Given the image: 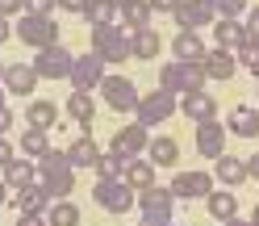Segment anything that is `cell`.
Segmentation results:
<instances>
[{
    "label": "cell",
    "mask_w": 259,
    "mask_h": 226,
    "mask_svg": "<svg viewBox=\"0 0 259 226\" xmlns=\"http://www.w3.org/2000/svg\"><path fill=\"white\" fill-rule=\"evenodd\" d=\"M171 226H180V222H171Z\"/></svg>",
    "instance_id": "obj_56"
},
{
    "label": "cell",
    "mask_w": 259,
    "mask_h": 226,
    "mask_svg": "<svg viewBox=\"0 0 259 226\" xmlns=\"http://www.w3.org/2000/svg\"><path fill=\"white\" fill-rule=\"evenodd\" d=\"M213 180H222L226 189H234V184H247V159L218 155V159H213Z\"/></svg>",
    "instance_id": "obj_21"
},
{
    "label": "cell",
    "mask_w": 259,
    "mask_h": 226,
    "mask_svg": "<svg viewBox=\"0 0 259 226\" xmlns=\"http://www.w3.org/2000/svg\"><path fill=\"white\" fill-rule=\"evenodd\" d=\"M92 172H96V180H121L125 159L113 155V151H101V155H96V164H92Z\"/></svg>",
    "instance_id": "obj_34"
},
{
    "label": "cell",
    "mask_w": 259,
    "mask_h": 226,
    "mask_svg": "<svg viewBox=\"0 0 259 226\" xmlns=\"http://www.w3.org/2000/svg\"><path fill=\"white\" fill-rule=\"evenodd\" d=\"M147 155H151L155 168H176V164H180V142H176L171 134H159V138H151Z\"/></svg>",
    "instance_id": "obj_24"
},
{
    "label": "cell",
    "mask_w": 259,
    "mask_h": 226,
    "mask_svg": "<svg viewBox=\"0 0 259 226\" xmlns=\"http://www.w3.org/2000/svg\"><path fill=\"white\" fill-rule=\"evenodd\" d=\"M226 138H230V130H226L222 122H201V126H197V151H201L205 159L226 155Z\"/></svg>",
    "instance_id": "obj_15"
},
{
    "label": "cell",
    "mask_w": 259,
    "mask_h": 226,
    "mask_svg": "<svg viewBox=\"0 0 259 226\" xmlns=\"http://www.w3.org/2000/svg\"><path fill=\"white\" fill-rule=\"evenodd\" d=\"M59 118H63V113H59L55 101H29V109H25V126H29V130H51Z\"/></svg>",
    "instance_id": "obj_26"
},
{
    "label": "cell",
    "mask_w": 259,
    "mask_h": 226,
    "mask_svg": "<svg viewBox=\"0 0 259 226\" xmlns=\"http://www.w3.org/2000/svg\"><path fill=\"white\" fill-rule=\"evenodd\" d=\"M234 59H238V67H247V71H259V38H247L234 51Z\"/></svg>",
    "instance_id": "obj_36"
},
{
    "label": "cell",
    "mask_w": 259,
    "mask_h": 226,
    "mask_svg": "<svg viewBox=\"0 0 259 226\" xmlns=\"http://www.w3.org/2000/svg\"><path fill=\"white\" fill-rule=\"evenodd\" d=\"M38 184L46 189V197L51 201H63V197H71V189H75V168H71V159L67 151H46L38 159Z\"/></svg>",
    "instance_id": "obj_1"
},
{
    "label": "cell",
    "mask_w": 259,
    "mask_h": 226,
    "mask_svg": "<svg viewBox=\"0 0 259 226\" xmlns=\"http://www.w3.org/2000/svg\"><path fill=\"white\" fill-rule=\"evenodd\" d=\"M167 193H171L176 201H197V197L205 201L209 193H213V176H205V172H180L167 184Z\"/></svg>",
    "instance_id": "obj_13"
},
{
    "label": "cell",
    "mask_w": 259,
    "mask_h": 226,
    "mask_svg": "<svg viewBox=\"0 0 259 226\" xmlns=\"http://www.w3.org/2000/svg\"><path fill=\"white\" fill-rule=\"evenodd\" d=\"M147 5H151V13H176L180 0H147Z\"/></svg>",
    "instance_id": "obj_43"
},
{
    "label": "cell",
    "mask_w": 259,
    "mask_h": 226,
    "mask_svg": "<svg viewBox=\"0 0 259 226\" xmlns=\"http://www.w3.org/2000/svg\"><path fill=\"white\" fill-rule=\"evenodd\" d=\"M13 159H17V147H13V142H9L5 134H0V172H5V168L13 164Z\"/></svg>",
    "instance_id": "obj_38"
},
{
    "label": "cell",
    "mask_w": 259,
    "mask_h": 226,
    "mask_svg": "<svg viewBox=\"0 0 259 226\" xmlns=\"http://www.w3.org/2000/svg\"><path fill=\"white\" fill-rule=\"evenodd\" d=\"M92 55L101 63H125L130 59V34L117 21H101L92 25Z\"/></svg>",
    "instance_id": "obj_2"
},
{
    "label": "cell",
    "mask_w": 259,
    "mask_h": 226,
    "mask_svg": "<svg viewBox=\"0 0 259 226\" xmlns=\"http://www.w3.org/2000/svg\"><path fill=\"white\" fill-rule=\"evenodd\" d=\"M17 226H46V214H17Z\"/></svg>",
    "instance_id": "obj_44"
},
{
    "label": "cell",
    "mask_w": 259,
    "mask_h": 226,
    "mask_svg": "<svg viewBox=\"0 0 259 226\" xmlns=\"http://www.w3.org/2000/svg\"><path fill=\"white\" fill-rule=\"evenodd\" d=\"M171 113H180V96L167 92V88H155L147 96H138V109H134V122H142L151 130V126H163Z\"/></svg>",
    "instance_id": "obj_5"
},
{
    "label": "cell",
    "mask_w": 259,
    "mask_h": 226,
    "mask_svg": "<svg viewBox=\"0 0 259 226\" xmlns=\"http://www.w3.org/2000/svg\"><path fill=\"white\" fill-rule=\"evenodd\" d=\"M159 51H163V38L155 34V29H138V34H130V55L134 59H159Z\"/></svg>",
    "instance_id": "obj_28"
},
{
    "label": "cell",
    "mask_w": 259,
    "mask_h": 226,
    "mask_svg": "<svg viewBox=\"0 0 259 226\" xmlns=\"http://www.w3.org/2000/svg\"><path fill=\"white\" fill-rule=\"evenodd\" d=\"M67 80H71V88H75V92H92V88H101V80H105V63L96 59L92 51H88V55H75Z\"/></svg>",
    "instance_id": "obj_11"
},
{
    "label": "cell",
    "mask_w": 259,
    "mask_h": 226,
    "mask_svg": "<svg viewBox=\"0 0 259 226\" xmlns=\"http://www.w3.org/2000/svg\"><path fill=\"white\" fill-rule=\"evenodd\" d=\"M55 5L63 13H75V17H84V9H88V0H55Z\"/></svg>",
    "instance_id": "obj_40"
},
{
    "label": "cell",
    "mask_w": 259,
    "mask_h": 226,
    "mask_svg": "<svg viewBox=\"0 0 259 226\" xmlns=\"http://www.w3.org/2000/svg\"><path fill=\"white\" fill-rule=\"evenodd\" d=\"M213 5L218 17H238V13H247V0H209Z\"/></svg>",
    "instance_id": "obj_37"
},
{
    "label": "cell",
    "mask_w": 259,
    "mask_h": 226,
    "mask_svg": "<svg viewBox=\"0 0 259 226\" xmlns=\"http://www.w3.org/2000/svg\"><path fill=\"white\" fill-rule=\"evenodd\" d=\"M38 80H42V76H38V67H34V63H9V67H5V80H0V84H5V92H13V96H29Z\"/></svg>",
    "instance_id": "obj_14"
},
{
    "label": "cell",
    "mask_w": 259,
    "mask_h": 226,
    "mask_svg": "<svg viewBox=\"0 0 259 226\" xmlns=\"http://www.w3.org/2000/svg\"><path fill=\"white\" fill-rule=\"evenodd\" d=\"M242 25H247V34L259 38V5H251L247 13H242Z\"/></svg>",
    "instance_id": "obj_39"
},
{
    "label": "cell",
    "mask_w": 259,
    "mask_h": 226,
    "mask_svg": "<svg viewBox=\"0 0 259 226\" xmlns=\"http://www.w3.org/2000/svg\"><path fill=\"white\" fill-rule=\"evenodd\" d=\"M9 126H13V113H9V109H0V134H9Z\"/></svg>",
    "instance_id": "obj_46"
},
{
    "label": "cell",
    "mask_w": 259,
    "mask_h": 226,
    "mask_svg": "<svg viewBox=\"0 0 259 226\" xmlns=\"http://www.w3.org/2000/svg\"><path fill=\"white\" fill-rule=\"evenodd\" d=\"M251 214H255V218H251V226H259V205H255V209H251Z\"/></svg>",
    "instance_id": "obj_50"
},
{
    "label": "cell",
    "mask_w": 259,
    "mask_h": 226,
    "mask_svg": "<svg viewBox=\"0 0 259 226\" xmlns=\"http://www.w3.org/2000/svg\"><path fill=\"white\" fill-rule=\"evenodd\" d=\"M247 180H255V184H259V151L247 159Z\"/></svg>",
    "instance_id": "obj_45"
},
{
    "label": "cell",
    "mask_w": 259,
    "mask_h": 226,
    "mask_svg": "<svg viewBox=\"0 0 259 226\" xmlns=\"http://www.w3.org/2000/svg\"><path fill=\"white\" fill-rule=\"evenodd\" d=\"M0 109H5V84H0Z\"/></svg>",
    "instance_id": "obj_51"
},
{
    "label": "cell",
    "mask_w": 259,
    "mask_h": 226,
    "mask_svg": "<svg viewBox=\"0 0 259 226\" xmlns=\"http://www.w3.org/2000/svg\"><path fill=\"white\" fill-rule=\"evenodd\" d=\"M9 201V184H5V176H0V205Z\"/></svg>",
    "instance_id": "obj_48"
},
{
    "label": "cell",
    "mask_w": 259,
    "mask_h": 226,
    "mask_svg": "<svg viewBox=\"0 0 259 226\" xmlns=\"http://www.w3.org/2000/svg\"><path fill=\"white\" fill-rule=\"evenodd\" d=\"M71 63H75V55L67 51V46H46V51H38V59H34V67H38V76L42 80H67L71 76Z\"/></svg>",
    "instance_id": "obj_10"
},
{
    "label": "cell",
    "mask_w": 259,
    "mask_h": 226,
    "mask_svg": "<svg viewBox=\"0 0 259 226\" xmlns=\"http://www.w3.org/2000/svg\"><path fill=\"white\" fill-rule=\"evenodd\" d=\"M113 5H117V9H121V5H130V0H113Z\"/></svg>",
    "instance_id": "obj_53"
},
{
    "label": "cell",
    "mask_w": 259,
    "mask_h": 226,
    "mask_svg": "<svg viewBox=\"0 0 259 226\" xmlns=\"http://www.w3.org/2000/svg\"><path fill=\"white\" fill-rule=\"evenodd\" d=\"M138 88H134V80L130 76H105L101 80V101L109 109H117V113H134L138 109Z\"/></svg>",
    "instance_id": "obj_8"
},
{
    "label": "cell",
    "mask_w": 259,
    "mask_h": 226,
    "mask_svg": "<svg viewBox=\"0 0 259 226\" xmlns=\"http://www.w3.org/2000/svg\"><path fill=\"white\" fill-rule=\"evenodd\" d=\"M205 209L213 214L218 222H230V218H238V197H234V189H213L205 197Z\"/></svg>",
    "instance_id": "obj_25"
},
{
    "label": "cell",
    "mask_w": 259,
    "mask_h": 226,
    "mask_svg": "<svg viewBox=\"0 0 259 226\" xmlns=\"http://www.w3.org/2000/svg\"><path fill=\"white\" fill-rule=\"evenodd\" d=\"M5 67H9V63H0V80H5Z\"/></svg>",
    "instance_id": "obj_52"
},
{
    "label": "cell",
    "mask_w": 259,
    "mask_h": 226,
    "mask_svg": "<svg viewBox=\"0 0 259 226\" xmlns=\"http://www.w3.org/2000/svg\"><path fill=\"white\" fill-rule=\"evenodd\" d=\"M92 201L101 209H109V214H130V205L138 201V193L125 180H96L92 184Z\"/></svg>",
    "instance_id": "obj_7"
},
{
    "label": "cell",
    "mask_w": 259,
    "mask_h": 226,
    "mask_svg": "<svg viewBox=\"0 0 259 226\" xmlns=\"http://www.w3.org/2000/svg\"><path fill=\"white\" fill-rule=\"evenodd\" d=\"M180 113H184V118H192V126L218 122V118H213V113H218V101H213L205 88H201V92H184V96H180Z\"/></svg>",
    "instance_id": "obj_16"
},
{
    "label": "cell",
    "mask_w": 259,
    "mask_h": 226,
    "mask_svg": "<svg viewBox=\"0 0 259 226\" xmlns=\"http://www.w3.org/2000/svg\"><path fill=\"white\" fill-rule=\"evenodd\" d=\"M96 155H101V147H96V138H88V134H79L71 147H67L71 168H92V164H96Z\"/></svg>",
    "instance_id": "obj_31"
},
{
    "label": "cell",
    "mask_w": 259,
    "mask_h": 226,
    "mask_svg": "<svg viewBox=\"0 0 259 226\" xmlns=\"http://www.w3.org/2000/svg\"><path fill=\"white\" fill-rule=\"evenodd\" d=\"M84 21H88V25L117 21V5H113V0H88V9H84Z\"/></svg>",
    "instance_id": "obj_35"
},
{
    "label": "cell",
    "mask_w": 259,
    "mask_h": 226,
    "mask_svg": "<svg viewBox=\"0 0 259 226\" xmlns=\"http://www.w3.org/2000/svg\"><path fill=\"white\" fill-rule=\"evenodd\" d=\"M17 147H21V155H25V159H34V164H38V159L51 151V138H46V130H29V126H25V134H21Z\"/></svg>",
    "instance_id": "obj_33"
},
{
    "label": "cell",
    "mask_w": 259,
    "mask_h": 226,
    "mask_svg": "<svg viewBox=\"0 0 259 226\" xmlns=\"http://www.w3.org/2000/svg\"><path fill=\"white\" fill-rule=\"evenodd\" d=\"M247 38H251V34H247V25H242L238 17H218V21H213V46H222V51L234 55Z\"/></svg>",
    "instance_id": "obj_17"
},
{
    "label": "cell",
    "mask_w": 259,
    "mask_h": 226,
    "mask_svg": "<svg viewBox=\"0 0 259 226\" xmlns=\"http://www.w3.org/2000/svg\"><path fill=\"white\" fill-rule=\"evenodd\" d=\"M63 113H67L71 122L88 126V122L96 118V101H92V92H71V96H67V109H63Z\"/></svg>",
    "instance_id": "obj_30"
},
{
    "label": "cell",
    "mask_w": 259,
    "mask_h": 226,
    "mask_svg": "<svg viewBox=\"0 0 259 226\" xmlns=\"http://www.w3.org/2000/svg\"><path fill=\"white\" fill-rule=\"evenodd\" d=\"M134 226H147V222H134Z\"/></svg>",
    "instance_id": "obj_54"
},
{
    "label": "cell",
    "mask_w": 259,
    "mask_h": 226,
    "mask_svg": "<svg viewBox=\"0 0 259 226\" xmlns=\"http://www.w3.org/2000/svg\"><path fill=\"white\" fill-rule=\"evenodd\" d=\"M13 34H17L25 46H38V51H46V46L59 42V25L51 13H21L17 25H13Z\"/></svg>",
    "instance_id": "obj_4"
},
{
    "label": "cell",
    "mask_w": 259,
    "mask_h": 226,
    "mask_svg": "<svg viewBox=\"0 0 259 226\" xmlns=\"http://www.w3.org/2000/svg\"><path fill=\"white\" fill-rule=\"evenodd\" d=\"M201 67H205V76H209V80H234L238 59H234L230 51H222V46H209L205 59H201Z\"/></svg>",
    "instance_id": "obj_19"
},
{
    "label": "cell",
    "mask_w": 259,
    "mask_h": 226,
    "mask_svg": "<svg viewBox=\"0 0 259 226\" xmlns=\"http://www.w3.org/2000/svg\"><path fill=\"white\" fill-rule=\"evenodd\" d=\"M46 209H51V197H46L42 184L17 189V214H46Z\"/></svg>",
    "instance_id": "obj_29"
},
{
    "label": "cell",
    "mask_w": 259,
    "mask_h": 226,
    "mask_svg": "<svg viewBox=\"0 0 259 226\" xmlns=\"http://www.w3.org/2000/svg\"><path fill=\"white\" fill-rule=\"evenodd\" d=\"M13 13H25L21 0H0V17H13Z\"/></svg>",
    "instance_id": "obj_42"
},
{
    "label": "cell",
    "mask_w": 259,
    "mask_h": 226,
    "mask_svg": "<svg viewBox=\"0 0 259 226\" xmlns=\"http://www.w3.org/2000/svg\"><path fill=\"white\" fill-rule=\"evenodd\" d=\"M222 226H251L247 218H230V222H222Z\"/></svg>",
    "instance_id": "obj_49"
},
{
    "label": "cell",
    "mask_w": 259,
    "mask_h": 226,
    "mask_svg": "<svg viewBox=\"0 0 259 226\" xmlns=\"http://www.w3.org/2000/svg\"><path fill=\"white\" fill-rule=\"evenodd\" d=\"M205 51H209V46L201 42L197 29H180V34L171 38V59H180V63H201Z\"/></svg>",
    "instance_id": "obj_18"
},
{
    "label": "cell",
    "mask_w": 259,
    "mask_h": 226,
    "mask_svg": "<svg viewBox=\"0 0 259 226\" xmlns=\"http://www.w3.org/2000/svg\"><path fill=\"white\" fill-rule=\"evenodd\" d=\"M46 226H79V205L71 197L51 201V209H46Z\"/></svg>",
    "instance_id": "obj_32"
},
{
    "label": "cell",
    "mask_w": 259,
    "mask_h": 226,
    "mask_svg": "<svg viewBox=\"0 0 259 226\" xmlns=\"http://www.w3.org/2000/svg\"><path fill=\"white\" fill-rule=\"evenodd\" d=\"M117 25L125 29V34H138V29L151 25V5L147 0H130V5L117 9Z\"/></svg>",
    "instance_id": "obj_20"
},
{
    "label": "cell",
    "mask_w": 259,
    "mask_h": 226,
    "mask_svg": "<svg viewBox=\"0 0 259 226\" xmlns=\"http://www.w3.org/2000/svg\"><path fill=\"white\" fill-rule=\"evenodd\" d=\"M171 17H176V25H180V29H197V34H201L205 25L218 21V13H213V5H209V0H180Z\"/></svg>",
    "instance_id": "obj_12"
},
{
    "label": "cell",
    "mask_w": 259,
    "mask_h": 226,
    "mask_svg": "<svg viewBox=\"0 0 259 226\" xmlns=\"http://www.w3.org/2000/svg\"><path fill=\"white\" fill-rule=\"evenodd\" d=\"M13 38V25H9V17H0V42H9Z\"/></svg>",
    "instance_id": "obj_47"
},
{
    "label": "cell",
    "mask_w": 259,
    "mask_h": 226,
    "mask_svg": "<svg viewBox=\"0 0 259 226\" xmlns=\"http://www.w3.org/2000/svg\"><path fill=\"white\" fill-rule=\"evenodd\" d=\"M121 180L134 189V193H147L155 184V164H151V159H130L125 172H121Z\"/></svg>",
    "instance_id": "obj_27"
},
{
    "label": "cell",
    "mask_w": 259,
    "mask_h": 226,
    "mask_svg": "<svg viewBox=\"0 0 259 226\" xmlns=\"http://www.w3.org/2000/svg\"><path fill=\"white\" fill-rule=\"evenodd\" d=\"M147 147H151V134H147V126H142V122L121 126V130L113 134V142H109V151H113V155H121L125 164H130V159H138Z\"/></svg>",
    "instance_id": "obj_9"
},
{
    "label": "cell",
    "mask_w": 259,
    "mask_h": 226,
    "mask_svg": "<svg viewBox=\"0 0 259 226\" xmlns=\"http://www.w3.org/2000/svg\"><path fill=\"white\" fill-rule=\"evenodd\" d=\"M255 76H259V71H255ZM255 84H259V80H255Z\"/></svg>",
    "instance_id": "obj_55"
},
{
    "label": "cell",
    "mask_w": 259,
    "mask_h": 226,
    "mask_svg": "<svg viewBox=\"0 0 259 226\" xmlns=\"http://www.w3.org/2000/svg\"><path fill=\"white\" fill-rule=\"evenodd\" d=\"M134 205L142 209V222L147 226H171V218H176V197L167 189H159V184H151L147 193H138Z\"/></svg>",
    "instance_id": "obj_6"
},
{
    "label": "cell",
    "mask_w": 259,
    "mask_h": 226,
    "mask_svg": "<svg viewBox=\"0 0 259 226\" xmlns=\"http://www.w3.org/2000/svg\"><path fill=\"white\" fill-rule=\"evenodd\" d=\"M205 67L201 63H180V59H167L163 63V76H159V88H167L176 96H184V92H201L205 88Z\"/></svg>",
    "instance_id": "obj_3"
},
{
    "label": "cell",
    "mask_w": 259,
    "mask_h": 226,
    "mask_svg": "<svg viewBox=\"0 0 259 226\" xmlns=\"http://www.w3.org/2000/svg\"><path fill=\"white\" fill-rule=\"evenodd\" d=\"M0 176H5L9 189H29V184H38V164H34V159H25V155H17Z\"/></svg>",
    "instance_id": "obj_22"
},
{
    "label": "cell",
    "mask_w": 259,
    "mask_h": 226,
    "mask_svg": "<svg viewBox=\"0 0 259 226\" xmlns=\"http://www.w3.org/2000/svg\"><path fill=\"white\" fill-rule=\"evenodd\" d=\"M230 134H238V138H259V109H255V105H234V109H230Z\"/></svg>",
    "instance_id": "obj_23"
},
{
    "label": "cell",
    "mask_w": 259,
    "mask_h": 226,
    "mask_svg": "<svg viewBox=\"0 0 259 226\" xmlns=\"http://www.w3.org/2000/svg\"><path fill=\"white\" fill-rule=\"evenodd\" d=\"M21 5H25V13H51L55 0H21Z\"/></svg>",
    "instance_id": "obj_41"
}]
</instances>
